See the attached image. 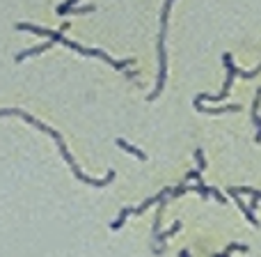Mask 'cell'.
Here are the masks:
<instances>
[{
  "label": "cell",
  "instance_id": "obj_1",
  "mask_svg": "<svg viewBox=\"0 0 261 257\" xmlns=\"http://www.w3.org/2000/svg\"><path fill=\"white\" fill-rule=\"evenodd\" d=\"M0 115H18V118H23V120H28V122L32 124V127H37V129H41V131H46V133H50L55 138V143H58V147H60V152H62V156L67 158V163H69V168H71V172L76 175V179H81V181H85V184H92V186H106V184H110V181L115 179V170L113 168H108V172H106V177L103 179H96V177H90V175H85V172L81 170V166L76 163V158L71 156V152H69V147H67V143H64V138H62V133H60L58 129H53V127H48V124H44V122H39L37 118H32L28 110H23V108H0Z\"/></svg>",
  "mask_w": 261,
  "mask_h": 257
},
{
  "label": "cell",
  "instance_id": "obj_2",
  "mask_svg": "<svg viewBox=\"0 0 261 257\" xmlns=\"http://www.w3.org/2000/svg\"><path fill=\"white\" fill-rule=\"evenodd\" d=\"M16 28L18 30H32V32H37V35H46V37H50V41H60V44L69 46V49L78 51V53H83V55H94V58H99V60H106L108 64H113V67H117V69H126L128 64L133 62V60H115L113 55H108L106 51H101V49H87V46L78 44V41L67 39V37L62 35V30H48V28L35 26V23H28V21L16 23Z\"/></svg>",
  "mask_w": 261,
  "mask_h": 257
},
{
  "label": "cell",
  "instance_id": "obj_3",
  "mask_svg": "<svg viewBox=\"0 0 261 257\" xmlns=\"http://www.w3.org/2000/svg\"><path fill=\"white\" fill-rule=\"evenodd\" d=\"M170 9H172V0H165L161 7V30H158V78L153 92H149V99H156L161 95L163 85L167 78V51H165V37H167V21H170Z\"/></svg>",
  "mask_w": 261,
  "mask_h": 257
},
{
  "label": "cell",
  "instance_id": "obj_4",
  "mask_svg": "<svg viewBox=\"0 0 261 257\" xmlns=\"http://www.w3.org/2000/svg\"><path fill=\"white\" fill-rule=\"evenodd\" d=\"M222 60H225V67H227V78H225V85H222V90L218 92V95H208V92H199L197 97H195V101L193 104L195 106H199V104H204V101H222V99H227V95H229V90H231V83H234V78L239 76V67L234 64V60H231V53H222Z\"/></svg>",
  "mask_w": 261,
  "mask_h": 257
},
{
  "label": "cell",
  "instance_id": "obj_5",
  "mask_svg": "<svg viewBox=\"0 0 261 257\" xmlns=\"http://www.w3.org/2000/svg\"><path fill=\"white\" fill-rule=\"evenodd\" d=\"M227 193H229V195H231V198H234V200H236V204H239V207H241V212H243V214H245V218H248V221H250V223H252V225H254V227H259V221H257V216H254L252 207H248V204H245V202H243V200H241V195H239V193H236V191H234V186H229V189H227Z\"/></svg>",
  "mask_w": 261,
  "mask_h": 257
},
{
  "label": "cell",
  "instance_id": "obj_6",
  "mask_svg": "<svg viewBox=\"0 0 261 257\" xmlns=\"http://www.w3.org/2000/svg\"><path fill=\"white\" fill-rule=\"evenodd\" d=\"M179 230H181V221H174V223H172L170 227H167V230L158 232V235L153 237V239H156L158 244H161V248H158V253H163V241H165L167 237H172V235H174V232H179Z\"/></svg>",
  "mask_w": 261,
  "mask_h": 257
},
{
  "label": "cell",
  "instance_id": "obj_7",
  "mask_svg": "<svg viewBox=\"0 0 261 257\" xmlns=\"http://www.w3.org/2000/svg\"><path fill=\"white\" fill-rule=\"evenodd\" d=\"M50 46V41H44V44H37V46H30V49H23L18 51L14 58H16V62H21L23 58H28V55H35V53H41V51H46Z\"/></svg>",
  "mask_w": 261,
  "mask_h": 257
},
{
  "label": "cell",
  "instance_id": "obj_8",
  "mask_svg": "<svg viewBox=\"0 0 261 257\" xmlns=\"http://www.w3.org/2000/svg\"><path fill=\"white\" fill-rule=\"evenodd\" d=\"M202 113H236L241 110V104H229V106H218V108H204V106H195Z\"/></svg>",
  "mask_w": 261,
  "mask_h": 257
},
{
  "label": "cell",
  "instance_id": "obj_9",
  "mask_svg": "<svg viewBox=\"0 0 261 257\" xmlns=\"http://www.w3.org/2000/svg\"><path fill=\"white\" fill-rule=\"evenodd\" d=\"M117 145H119V147H122V149H126V152L135 154V156H138V158H142V161H144V158H147V154H144L142 149H140V147H135V145H130V143H126V140H124V138H117Z\"/></svg>",
  "mask_w": 261,
  "mask_h": 257
},
{
  "label": "cell",
  "instance_id": "obj_10",
  "mask_svg": "<svg viewBox=\"0 0 261 257\" xmlns=\"http://www.w3.org/2000/svg\"><path fill=\"white\" fill-rule=\"evenodd\" d=\"M234 191L239 195L248 193V195H252V200H261V191L259 189H252V186H234Z\"/></svg>",
  "mask_w": 261,
  "mask_h": 257
},
{
  "label": "cell",
  "instance_id": "obj_11",
  "mask_svg": "<svg viewBox=\"0 0 261 257\" xmlns=\"http://www.w3.org/2000/svg\"><path fill=\"white\" fill-rule=\"evenodd\" d=\"M195 158H197V170L202 172L204 168H206V158H204V149H202V147L195 149Z\"/></svg>",
  "mask_w": 261,
  "mask_h": 257
},
{
  "label": "cell",
  "instance_id": "obj_12",
  "mask_svg": "<svg viewBox=\"0 0 261 257\" xmlns=\"http://www.w3.org/2000/svg\"><path fill=\"white\" fill-rule=\"evenodd\" d=\"M186 179H195V181H197V179H202V172H199V170H190L188 175H186Z\"/></svg>",
  "mask_w": 261,
  "mask_h": 257
},
{
  "label": "cell",
  "instance_id": "obj_13",
  "mask_svg": "<svg viewBox=\"0 0 261 257\" xmlns=\"http://www.w3.org/2000/svg\"><path fill=\"white\" fill-rule=\"evenodd\" d=\"M179 257H190V253H188V250H181Z\"/></svg>",
  "mask_w": 261,
  "mask_h": 257
},
{
  "label": "cell",
  "instance_id": "obj_14",
  "mask_svg": "<svg viewBox=\"0 0 261 257\" xmlns=\"http://www.w3.org/2000/svg\"><path fill=\"white\" fill-rule=\"evenodd\" d=\"M213 257H220V255H213Z\"/></svg>",
  "mask_w": 261,
  "mask_h": 257
}]
</instances>
